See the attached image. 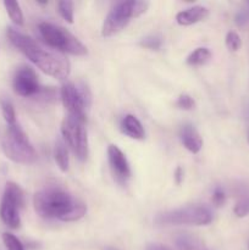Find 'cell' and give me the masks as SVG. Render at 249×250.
Segmentation results:
<instances>
[{"instance_id": "cell-1", "label": "cell", "mask_w": 249, "mask_h": 250, "mask_svg": "<svg viewBox=\"0 0 249 250\" xmlns=\"http://www.w3.org/2000/svg\"><path fill=\"white\" fill-rule=\"evenodd\" d=\"M34 210L44 219H58L63 222H72L82 219L87 207L61 188H46L37 192L33 197Z\"/></svg>"}, {"instance_id": "cell-2", "label": "cell", "mask_w": 249, "mask_h": 250, "mask_svg": "<svg viewBox=\"0 0 249 250\" xmlns=\"http://www.w3.org/2000/svg\"><path fill=\"white\" fill-rule=\"evenodd\" d=\"M7 38L15 48L23 53L44 73L56 80H66L68 77L71 71L70 62L60 53L44 50L31 37L21 33L12 27L7 28Z\"/></svg>"}, {"instance_id": "cell-3", "label": "cell", "mask_w": 249, "mask_h": 250, "mask_svg": "<svg viewBox=\"0 0 249 250\" xmlns=\"http://www.w3.org/2000/svg\"><path fill=\"white\" fill-rule=\"evenodd\" d=\"M1 148L6 158L16 164L28 165L36 163L38 158L36 149L19 124L7 127L6 136L1 143Z\"/></svg>"}, {"instance_id": "cell-4", "label": "cell", "mask_w": 249, "mask_h": 250, "mask_svg": "<svg viewBox=\"0 0 249 250\" xmlns=\"http://www.w3.org/2000/svg\"><path fill=\"white\" fill-rule=\"evenodd\" d=\"M38 29L43 41L56 50L77 56L87 54L85 45H83L82 42L78 41L77 37L73 36L63 27L56 26V24L49 23V22H42L39 23Z\"/></svg>"}, {"instance_id": "cell-5", "label": "cell", "mask_w": 249, "mask_h": 250, "mask_svg": "<svg viewBox=\"0 0 249 250\" xmlns=\"http://www.w3.org/2000/svg\"><path fill=\"white\" fill-rule=\"evenodd\" d=\"M211 211L203 205H188L180 209L161 212L155 217V224L164 225V226H172V225L207 226L211 224Z\"/></svg>"}, {"instance_id": "cell-6", "label": "cell", "mask_w": 249, "mask_h": 250, "mask_svg": "<svg viewBox=\"0 0 249 250\" xmlns=\"http://www.w3.org/2000/svg\"><path fill=\"white\" fill-rule=\"evenodd\" d=\"M61 100L71 116L85 122L87 116V109L90 106L92 102V95L87 85L83 83H72L67 82L61 87L60 90Z\"/></svg>"}, {"instance_id": "cell-7", "label": "cell", "mask_w": 249, "mask_h": 250, "mask_svg": "<svg viewBox=\"0 0 249 250\" xmlns=\"http://www.w3.org/2000/svg\"><path fill=\"white\" fill-rule=\"evenodd\" d=\"M24 204V195L19 185L7 182L0 202V219L10 229H19L21 225L20 209Z\"/></svg>"}, {"instance_id": "cell-8", "label": "cell", "mask_w": 249, "mask_h": 250, "mask_svg": "<svg viewBox=\"0 0 249 250\" xmlns=\"http://www.w3.org/2000/svg\"><path fill=\"white\" fill-rule=\"evenodd\" d=\"M61 133L78 160L84 161L88 156V137L84 122L67 115L61 124Z\"/></svg>"}, {"instance_id": "cell-9", "label": "cell", "mask_w": 249, "mask_h": 250, "mask_svg": "<svg viewBox=\"0 0 249 250\" xmlns=\"http://www.w3.org/2000/svg\"><path fill=\"white\" fill-rule=\"evenodd\" d=\"M131 19H136L134 17V0L117 2L105 17L102 28L103 37H111L119 33L127 26Z\"/></svg>"}, {"instance_id": "cell-10", "label": "cell", "mask_w": 249, "mask_h": 250, "mask_svg": "<svg viewBox=\"0 0 249 250\" xmlns=\"http://www.w3.org/2000/svg\"><path fill=\"white\" fill-rule=\"evenodd\" d=\"M12 87L20 97H34L41 92L37 73L29 66L17 68L12 80Z\"/></svg>"}, {"instance_id": "cell-11", "label": "cell", "mask_w": 249, "mask_h": 250, "mask_svg": "<svg viewBox=\"0 0 249 250\" xmlns=\"http://www.w3.org/2000/svg\"><path fill=\"white\" fill-rule=\"evenodd\" d=\"M107 160H109V165L111 167L112 172H114V175H116L117 178L124 181L129 178V176H131L129 164L119 146H109V148H107Z\"/></svg>"}, {"instance_id": "cell-12", "label": "cell", "mask_w": 249, "mask_h": 250, "mask_svg": "<svg viewBox=\"0 0 249 250\" xmlns=\"http://www.w3.org/2000/svg\"><path fill=\"white\" fill-rule=\"evenodd\" d=\"M181 142H182L183 146L190 151L192 154H198L203 146V139L200 137L199 132L197 131L193 125L186 124L183 125L180 132Z\"/></svg>"}, {"instance_id": "cell-13", "label": "cell", "mask_w": 249, "mask_h": 250, "mask_svg": "<svg viewBox=\"0 0 249 250\" xmlns=\"http://www.w3.org/2000/svg\"><path fill=\"white\" fill-rule=\"evenodd\" d=\"M209 16V10L204 6H193L189 9H186L183 11H180L176 15V21L181 26H190L197 22L204 21Z\"/></svg>"}, {"instance_id": "cell-14", "label": "cell", "mask_w": 249, "mask_h": 250, "mask_svg": "<svg viewBox=\"0 0 249 250\" xmlns=\"http://www.w3.org/2000/svg\"><path fill=\"white\" fill-rule=\"evenodd\" d=\"M176 250H208L207 246L199 237L193 233H180L175 237Z\"/></svg>"}, {"instance_id": "cell-15", "label": "cell", "mask_w": 249, "mask_h": 250, "mask_svg": "<svg viewBox=\"0 0 249 250\" xmlns=\"http://www.w3.org/2000/svg\"><path fill=\"white\" fill-rule=\"evenodd\" d=\"M121 131L124 132L126 136L133 139H143L145 137V132H144V127L142 126L141 121L137 119L133 115H126L121 121Z\"/></svg>"}, {"instance_id": "cell-16", "label": "cell", "mask_w": 249, "mask_h": 250, "mask_svg": "<svg viewBox=\"0 0 249 250\" xmlns=\"http://www.w3.org/2000/svg\"><path fill=\"white\" fill-rule=\"evenodd\" d=\"M211 56V51L208 48H197L193 53L188 55L186 62L189 66H202L209 62Z\"/></svg>"}, {"instance_id": "cell-17", "label": "cell", "mask_w": 249, "mask_h": 250, "mask_svg": "<svg viewBox=\"0 0 249 250\" xmlns=\"http://www.w3.org/2000/svg\"><path fill=\"white\" fill-rule=\"evenodd\" d=\"M54 159H55L56 164H58L59 168L62 172H66L68 170V165H70V158H68L67 148L63 143L58 142L54 148Z\"/></svg>"}, {"instance_id": "cell-18", "label": "cell", "mask_w": 249, "mask_h": 250, "mask_svg": "<svg viewBox=\"0 0 249 250\" xmlns=\"http://www.w3.org/2000/svg\"><path fill=\"white\" fill-rule=\"evenodd\" d=\"M4 6L6 9L7 15L17 26H22L23 24V14H22L21 6L17 1H4Z\"/></svg>"}, {"instance_id": "cell-19", "label": "cell", "mask_w": 249, "mask_h": 250, "mask_svg": "<svg viewBox=\"0 0 249 250\" xmlns=\"http://www.w3.org/2000/svg\"><path fill=\"white\" fill-rule=\"evenodd\" d=\"M233 212L237 217H246L249 215V192L242 193L238 202L234 205Z\"/></svg>"}, {"instance_id": "cell-20", "label": "cell", "mask_w": 249, "mask_h": 250, "mask_svg": "<svg viewBox=\"0 0 249 250\" xmlns=\"http://www.w3.org/2000/svg\"><path fill=\"white\" fill-rule=\"evenodd\" d=\"M1 112L5 121L9 126L17 124L16 122V112H15L14 105L9 100H1Z\"/></svg>"}, {"instance_id": "cell-21", "label": "cell", "mask_w": 249, "mask_h": 250, "mask_svg": "<svg viewBox=\"0 0 249 250\" xmlns=\"http://www.w3.org/2000/svg\"><path fill=\"white\" fill-rule=\"evenodd\" d=\"M58 10L59 14L61 15L65 21L68 23H73V2L67 1V0H62V1L58 2Z\"/></svg>"}, {"instance_id": "cell-22", "label": "cell", "mask_w": 249, "mask_h": 250, "mask_svg": "<svg viewBox=\"0 0 249 250\" xmlns=\"http://www.w3.org/2000/svg\"><path fill=\"white\" fill-rule=\"evenodd\" d=\"M2 242H4L6 250H24L23 244L20 242V239L17 237H15L11 233L5 232L2 234Z\"/></svg>"}, {"instance_id": "cell-23", "label": "cell", "mask_w": 249, "mask_h": 250, "mask_svg": "<svg viewBox=\"0 0 249 250\" xmlns=\"http://www.w3.org/2000/svg\"><path fill=\"white\" fill-rule=\"evenodd\" d=\"M139 44L143 48L149 49V50H159L161 48V45H163V39L159 36H149L142 39Z\"/></svg>"}, {"instance_id": "cell-24", "label": "cell", "mask_w": 249, "mask_h": 250, "mask_svg": "<svg viewBox=\"0 0 249 250\" xmlns=\"http://www.w3.org/2000/svg\"><path fill=\"white\" fill-rule=\"evenodd\" d=\"M242 45L241 37L236 33V32H228L226 34V46L229 51H237L239 50Z\"/></svg>"}, {"instance_id": "cell-25", "label": "cell", "mask_w": 249, "mask_h": 250, "mask_svg": "<svg viewBox=\"0 0 249 250\" xmlns=\"http://www.w3.org/2000/svg\"><path fill=\"white\" fill-rule=\"evenodd\" d=\"M176 106L182 110H193L195 107V102L190 95L182 94L178 97L177 102H176Z\"/></svg>"}, {"instance_id": "cell-26", "label": "cell", "mask_w": 249, "mask_h": 250, "mask_svg": "<svg viewBox=\"0 0 249 250\" xmlns=\"http://www.w3.org/2000/svg\"><path fill=\"white\" fill-rule=\"evenodd\" d=\"M212 203H214L215 207H222L226 202V194H225L224 189L220 187L215 188L214 193H212V197H211Z\"/></svg>"}, {"instance_id": "cell-27", "label": "cell", "mask_w": 249, "mask_h": 250, "mask_svg": "<svg viewBox=\"0 0 249 250\" xmlns=\"http://www.w3.org/2000/svg\"><path fill=\"white\" fill-rule=\"evenodd\" d=\"M249 21V14L246 11V10H241V11L237 12L236 15V23L237 26L243 27L248 23Z\"/></svg>"}, {"instance_id": "cell-28", "label": "cell", "mask_w": 249, "mask_h": 250, "mask_svg": "<svg viewBox=\"0 0 249 250\" xmlns=\"http://www.w3.org/2000/svg\"><path fill=\"white\" fill-rule=\"evenodd\" d=\"M173 177H175V181L177 185H181V183L183 182V178H185V171H183V168L181 167V166H178V167L176 168L175 173H173Z\"/></svg>"}, {"instance_id": "cell-29", "label": "cell", "mask_w": 249, "mask_h": 250, "mask_svg": "<svg viewBox=\"0 0 249 250\" xmlns=\"http://www.w3.org/2000/svg\"><path fill=\"white\" fill-rule=\"evenodd\" d=\"M145 250H171V249H168L167 247L165 246H161V244L159 243H153V244H149Z\"/></svg>"}, {"instance_id": "cell-30", "label": "cell", "mask_w": 249, "mask_h": 250, "mask_svg": "<svg viewBox=\"0 0 249 250\" xmlns=\"http://www.w3.org/2000/svg\"><path fill=\"white\" fill-rule=\"evenodd\" d=\"M243 114H244V119L249 122V99L247 100L246 104H244L243 107Z\"/></svg>"}, {"instance_id": "cell-31", "label": "cell", "mask_w": 249, "mask_h": 250, "mask_svg": "<svg viewBox=\"0 0 249 250\" xmlns=\"http://www.w3.org/2000/svg\"><path fill=\"white\" fill-rule=\"evenodd\" d=\"M105 250H116L115 248H106Z\"/></svg>"}, {"instance_id": "cell-32", "label": "cell", "mask_w": 249, "mask_h": 250, "mask_svg": "<svg viewBox=\"0 0 249 250\" xmlns=\"http://www.w3.org/2000/svg\"><path fill=\"white\" fill-rule=\"evenodd\" d=\"M248 141H249V134H248Z\"/></svg>"}, {"instance_id": "cell-33", "label": "cell", "mask_w": 249, "mask_h": 250, "mask_svg": "<svg viewBox=\"0 0 249 250\" xmlns=\"http://www.w3.org/2000/svg\"><path fill=\"white\" fill-rule=\"evenodd\" d=\"M248 248H249V247H248Z\"/></svg>"}]
</instances>
